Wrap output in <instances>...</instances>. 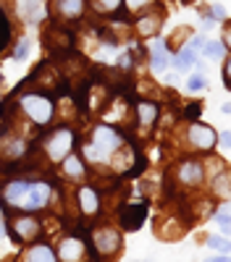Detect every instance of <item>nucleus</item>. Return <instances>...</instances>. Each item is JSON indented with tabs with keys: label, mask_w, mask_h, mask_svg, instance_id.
I'll use <instances>...</instances> for the list:
<instances>
[{
	"label": "nucleus",
	"mask_w": 231,
	"mask_h": 262,
	"mask_svg": "<svg viewBox=\"0 0 231 262\" xmlns=\"http://www.w3.org/2000/svg\"><path fill=\"white\" fill-rule=\"evenodd\" d=\"M189 34H192V29H189V27H179V29L174 32V39H171V42H168V39H165V42H168V48H171V45H174V48H179V45H184V42L189 39Z\"/></svg>",
	"instance_id": "nucleus-30"
},
{
	"label": "nucleus",
	"mask_w": 231,
	"mask_h": 262,
	"mask_svg": "<svg viewBox=\"0 0 231 262\" xmlns=\"http://www.w3.org/2000/svg\"><path fill=\"white\" fill-rule=\"evenodd\" d=\"M121 247H123V236H121L118 228H113V226H97V228L90 231V249L95 252V257H100V259L118 257Z\"/></svg>",
	"instance_id": "nucleus-6"
},
{
	"label": "nucleus",
	"mask_w": 231,
	"mask_h": 262,
	"mask_svg": "<svg viewBox=\"0 0 231 262\" xmlns=\"http://www.w3.org/2000/svg\"><path fill=\"white\" fill-rule=\"evenodd\" d=\"M184 121H197L202 116V102H192V105H186L184 111H181Z\"/></svg>",
	"instance_id": "nucleus-31"
},
{
	"label": "nucleus",
	"mask_w": 231,
	"mask_h": 262,
	"mask_svg": "<svg viewBox=\"0 0 231 262\" xmlns=\"http://www.w3.org/2000/svg\"><path fill=\"white\" fill-rule=\"evenodd\" d=\"M50 196H53V184H50V181H45V179H34L18 210H24V212H34V215H37L39 210H45V207L50 205Z\"/></svg>",
	"instance_id": "nucleus-10"
},
{
	"label": "nucleus",
	"mask_w": 231,
	"mask_h": 262,
	"mask_svg": "<svg viewBox=\"0 0 231 262\" xmlns=\"http://www.w3.org/2000/svg\"><path fill=\"white\" fill-rule=\"evenodd\" d=\"M39 149H42V155H45V160L50 165H58L69 152L76 149V131H74V126H69L66 121H63L55 128H50L48 134L42 137Z\"/></svg>",
	"instance_id": "nucleus-3"
},
{
	"label": "nucleus",
	"mask_w": 231,
	"mask_h": 262,
	"mask_svg": "<svg viewBox=\"0 0 231 262\" xmlns=\"http://www.w3.org/2000/svg\"><path fill=\"white\" fill-rule=\"evenodd\" d=\"M174 176H176V184L181 189H189V191H200L207 181V173H205V160L200 155H186L176 163L174 168Z\"/></svg>",
	"instance_id": "nucleus-5"
},
{
	"label": "nucleus",
	"mask_w": 231,
	"mask_h": 262,
	"mask_svg": "<svg viewBox=\"0 0 231 262\" xmlns=\"http://www.w3.org/2000/svg\"><path fill=\"white\" fill-rule=\"evenodd\" d=\"M3 233H6V223H3V221H0V236H3Z\"/></svg>",
	"instance_id": "nucleus-37"
},
{
	"label": "nucleus",
	"mask_w": 231,
	"mask_h": 262,
	"mask_svg": "<svg viewBox=\"0 0 231 262\" xmlns=\"http://www.w3.org/2000/svg\"><path fill=\"white\" fill-rule=\"evenodd\" d=\"M32 181L34 179H29V176H11L8 181L0 184V202L11 210H18L27 191H29V186H32Z\"/></svg>",
	"instance_id": "nucleus-9"
},
{
	"label": "nucleus",
	"mask_w": 231,
	"mask_h": 262,
	"mask_svg": "<svg viewBox=\"0 0 231 262\" xmlns=\"http://www.w3.org/2000/svg\"><path fill=\"white\" fill-rule=\"evenodd\" d=\"M195 63H197V53L189 48L186 42H184V45H179L176 53L171 55V66H174L179 74H189V71L195 69Z\"/></svg>",
	"instance_id": "nucleus-19"
},
{
	"label": "nucleus",
	"mask_w": 231,
	"mask_h": 262,
	"mask_svg": "<svg viewBox=\"0 0 231 262\" xmlns=\"http://www.w3.org/2000/svg\"><path fill=\"white\" fill-rule=\"evenodd\" d=\"M87 11V0H50V13L55 21H63V24H71V21H79Z\"/></svg>",
	"instance_id": "nucleus-16"
},
{
	"label": "nucleus",
	"mask_w": 231,
	"mask_h": 262,
	"mask_svg": "<svg viewBox=\"0 0 231 262\" xmlns=\"http://www.w3.org/2000/svg\"><path fill=\"white\" fill-rule=\"evenodd\" d=\"M205 247L213 254H231V238L223 233H210L205 236Z\"/></svg>",
	"instance_id": "nucleus-22"
},
{
	"label": "nucleus",
	"mask_w": 231,
	"mask_h": 262,
	"mask_svg": "<svg viewBox=\"0 0 231 262\" xmlns=\"http://www.w3.org/2000/svg\"><path fill=\"white\" fill-rule=\"evenodd\" d=\"M6 231L13 236V242L32 244V242H37V238L42 236V223L34 217V212H24V210H21L18 215L11 217V226Z\"/></svg>",
	"instance_id": "nucleus-7"
},
{
	"label": "nucleus",
	"mask_w": 231,
	"mask_h": 262,
	"mask_svg": "<svg viewBox=\"0 0 231 262\" xmlns=\"http://www.w3.org/2000/svg\"><path fill=\"white\" fill-rule=\"evenodd\" d=\"M144 217H147V205L142 200L139 202H123L118 207V228L137 231V228H142Z\"/></svg>",
	"instance_id": "nucleus-15"
},
{
	"label": "nucleus",
	"mask_w": 231,
	"mask_h": 262,
	"mask_svg": "<svg viewBox=\"0 0 231 262\" xmlns=\"http://www.w3.org/2000/svg\"><path fill=\"white\" fill-rule=\"evenodd\" d=\"M218 147L221 149H231V131H221L218 134Z\"/></svg>",
	"instance_id": "nucleus-35"
},
{
	"label": "nucleus",
	"mask_w": 231,
	"mask_h": 262,
	"mask_svg": "<svg viewBox=\"0 0 231 262\" xmlns=\"http://www.w3.org/2000/svg\"><path fill=\"white\" fill-rule=\"evenodd\" d=\"M205 39H207L205 34H195V32H192V34H189V39H186V45L200 55V50H202V45H205Z\"/></svg>",
	"instance_id": "nucleus-32"
},
{
	"label": "nucleus",
	"mask_w": 231,
	"mask_h": 262,
	"mask_svg": "<svg viewBox=\"0 0 231 262\" xmlns=\"http://www.w3.org/2000/svg\"><path fill=\"white\" fill-rule=\"evenodd\" d=\"M200 55L207 58V60H223V58L228 55V50H226V45H223L218 37H207L205 45H202V50H200Z\"/></svg>",
	"instance_id": "nucleus-21"
},
{
	"label": "nucleus",
	"mask_w": 231,
	"mask_h": 262,
	"mask_svg": "<svg viewBox=\"0 0 231 262\" xmlns=\"http://www.w3.org/2000/svg\"><path fill=\"white\" fill-rule=\"evenodd\" d=\"M16 107L21 111V116L27 118V123H32L34 128H48L55 118V102L42 90L21 92L18 100H16Z\"/></svg>",
	"instance_id": "nucleus-2"
},
{
	"label": "nucleus",
	"mask_w": 231,
	"mask_h": 262,
	"mask_svg": "<svg viewBox=\"0 0 231 262\" xmlns=\"http://www.w3.org/2000/svg\"><path fill=\"white\" fill-rule=\"evenodd\" d=\"M205 13H207L210 18H213L216 24H223V21L228 18V11H226V6H221V3H210Z\"/></svg>",
	"instance_id": "nucleus-27"
},
{
	"label": "nucleus",
	"mask_w": 231,
	"mask_h": 262,
	"mask_svg": "<svg viewBox=\"0 0 231 262\" xmlns=\"http://www.w3.org/2000/svg\"><path fill=\"white\" fill-rule=\"evenodd\" d=\"M147 66H150V74L153 76H160L168 71L171 66V53H168V42L165 39H147Z\"/></svg>",
	"instance_id": "nucleus-12"
},
{
	"label": "nucleus",
	"mask_w": 231,
	"mask_h": 262,
	"mask_svg": "<svg viewBox=\"0 0 231 262\" xmlns=\"http://www.w3.org/2000/svg\"><path fill=\"white\" fill-rule=\"evenodd\" d=\"M134 121L142 131H150L160 121V105L153 100H137L134 102Z\"/></svg>",
	"instance_id": "nucleus-17"
},
{
	"label": "nucleus",
	"mask_w": 231,
	"mask_h": 262,
	"mask_svg": "<svg viewBox=\"0 0 231 262\" xmlns=\"http://www.w3.org/2000/svg\"><path fill=\"white\" fill-rule=\"evenodd\" d=\"M163 21H165V16H163V8L160 6H147L144 11H139L137 13V18H134V37L137 39H153V37H158L160 34V29H163Z\"/></svg>",
	"instance_id": "nucleus-8"
},
{
	"label": "nucleus",
	"mask_w": 231,
	"mask_h": 262,
	"mask_svg": "<svg viewBox=\"0 0 231 262\" xmlns=\"http://www.w3.org/2000/svg\"><path fill=\"white\" fill-rule=\"evenodd\" d=\"M221 42L226 45V50L231 53V18L223 21V32H221Z\"/></svg>",
	"instance_id": "nucleus-33"
},
{
	"label": "nucleus",
	"mask_w": 231,
	"mask_h": 262,
	"mask_svg": "<svg viewBox=\"0 0 231 262\" xmlns=\"http://www.w3.org/2000/svg\"><path fill=\"white\" fill-rule=\"evenodd\" d=\"M221 113H223V116H231V102H223V105H221Z\"/></svg>",
	"instance_id": "nucleus-36"
},
{
	"label": "nucleus",
	"mask_w": 231,
	"mask_h": 262,
	"mask_svg": "<svg viewBox=\"0 0 231 262\" xmlns=\"http://www.w3.org/2000/svg\"><path fill=\"white\" fill-rule=\"evenodd\" d=\"M87 6L92 8V13L100 16H113L123 8V0H87Z\"/></svg>",
	"instance_id": "nucleus-23"
},
{
	"label": "nucleus",
	"mask_w": 231,
	"mask_h": 262,
	"mask_svg": "<svg viewBox=\"0 0 231 262\" xmlns=\"http://www.w3.org/2000/svg\"><path fill=\"white\" fill-rule=\"evenodd\" d=\"M87 249H90V244L84 242L79 233H69L58 242L55 257L63 259V262H79V259H87Z\"/></svg>",
	"instance_id": "nucleus-13"
},
{
	"label": "nucleus",
	"mask_w": 231,
	"mask_h": 262,
	"mask_svg": "<svg viewBox=\"0 0 231 262\" xmlns=\"http://www.w3.org/2000/svg\"><path fill=\"white\" fill-rule=\"evenodd\" d=\"M126 144L123 131L113 123H95L90 128L87 142H81V158L87 165H92L95 170H105L111 165L113 152L121 149Z\"/></svg>",
	"instance_id": "nucleus-1"
},
{
	"label": "nucleus",
	"mask_w": 231,
	"mask_h": 262,
	"mask_svg": "<svg viewBox=\"0 0 231 262\" xmlns=\"http://www.w3.org/2000/svg\"><path fill=\"white\" fill-rule=\"evenodd\" d=\"M184 86H186V92H189V95H200V92H205V90H207V74H200V71L189 74L186 81H184Z\"/></svg>",
	"instance_id": "nucleus-24"
},
{
	"label": "nucleus",
	"mask_w": 231,
	"mask_h": 262,
	"mask_svg": "<svg viewBox=\"0 0 231 262\" xmlns=\"http://www.w3.org/2000/svg\"><path fill=\"white\" fill-rule=\"evenodd\" d=\"M223 84L226 90H231V53L223 58Z\"/></svg>",
	"instance_id": "nucleus-34"
},
{
	"label": "nucleus",
	"mask_w": 231,
	"mask_h": 262,
	"mask_svg": "<svg viewBox=\"0 0 231 262\" xmlns=\"http://www.w3.org/2000/svg\"><path fill=\"white\" fill-rule=\"evenodd\" d=\"M181 142L195 155H207V152H216V147H218V131L210 123H202L200 118L186 121V126L181 131Z\"/></svg>",
	"instance_id": "nucleus-4"
},
{
	"label": "nucleus",
	"mask_w": 231,
	"mask_h": 262,
	"mask_svg": "<svg viewBox=\"0 0 231 262\" xmlns=\"http://www.w3.org/2000/svg\"><path fill=\"white\" fill-rule=\"evenodd\" d=\"M210 221H213V226L218 228V233L231 236V217H226V215H221L218 210H213V215H210Z\"/></svg>",
	"instance_id": "nucleus-26"
},
{
	"label": "nucleus",
	"mask_w": 231,
	"mask_h": 262,
	"mask_svg": "<svg viewBox=\"0 0 231 262\" xmlns=\"http://www.w3.org/2000/svg\"><path fill=\"white\" fill-rule=\"evenodd\" d=\"M29 48H32V39H29V37H21L18 45H16V50H13V60H24V58L29 55Z\"/></svg>",
	"instance_id": "nucleus-28"
},
{
	"label": "nucleus",
	"mask_w": 231,
	"mask_h": 262,
	"mask_svg": "<svg viewBox=\"0 0 231 262\" xmlns=\"http://www.w3.org/2000/svg\"><path fill=\"white\" fill-rule=\"evenodd\" d=\"M21 259H27V262H53L58 259L55 257V249L45 242H32V247L24 249V254H21Z\"/></svg>",
	"instance_id": "nucleus-20"
},
{
	"label": "nucleus",
	"mask_w": 231,
	"mask_h": 262,
	"mask_svg": "<svg viewBox=\"0 0 231 262\" xmlns=\"http://www.w3.org/2000/svg\"><path fill=\"white\" fill-rule=\"evenodd\" d=\"M155 0H123V11H129V13H139L144 11L147 6H153Z\"/></svg>",
	"instance_id": "nucleus-29"
},
{
	"label": "nucleus",
	"mask_w": 231,
	"mask_h": 262,
	"mask_svg": "<svg viewBox=\"0 0 231 262\" xmlns=\"http://www.w3.org/2000/svg\"><path fill=\"white\" fill-rule=\"evenodd\" d=\"M76 207L84 217H95L102 212V196L97 191V186L92 184H81L76 186Z\"/></svg>",
	"instance_id": "nucleus-14"
},
{
	"label": "nucleus",
	"mask_w": 231,
	"mask_h": 262,
	"mask_svg": "<svg viewBox=\"0 0 231 262\" xmlns=\"http://www.w3.org/2000/svg\"><path fill=\"white\" fill-rule=\"evenodd\" d=\"M21 16H24L27 21H32V24H37V21L45 16V11H42V0H24V6H21Z\"/></svg>",
	"instance_id": "nucleus-25"
},
{
	"label": "nucleus",
	"mask_w": 231,
	"mask_h": 262,
	"mask_svg": "<svg viewBox=\"0 0 231 262\" xmlns=\"http://www.w3.org/2000/svg\"><path fill=\"white\" fill-rule=\"evenodd\" d=\"M205 189H207V196L216 202H226L231 200V165L223 163L218 170H213L205 181Z\"/></svg>",
	"instance_id": "nucleus-11"
},
{
	"label": "nucleus",
	"mask_w": 231,
	"mask_h": 262,
	"mask_svg": "<svg viewBox=\"0 0 231 262\" xmlns=\"http://www.w3.org/2000/svg\"><path fill=\"white\" fill-rule=\"evenodd\" d=\"M58 168H60V176L66 181H84L87 179V163H84V158L76 155V152H69V155L58 163Z\"/></svg>",
	"instance_id": "nucleus-18"
}]
</instances>
